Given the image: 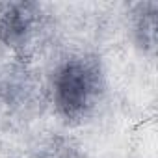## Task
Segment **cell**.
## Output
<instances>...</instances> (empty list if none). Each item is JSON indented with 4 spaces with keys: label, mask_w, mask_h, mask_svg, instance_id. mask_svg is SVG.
Masks as SVG:
<instances>
[{
    "label": "cell",
    "mask_w": 158,
    "mask_h": 158,
    "mask_svg": "<svg viewBox=\"0 0 158 158\" xmlns=\"http://www.w3.org/2000/svg\"><path fill=\"white\" fill-rule=\"evenodd\" d=\"M39 6L34 2H0V43L23 47L34 32Z\"/></svg>",
    "instance_id": "7a4b0ae2"
},
{
    "label": "cell",
    "mask_w": 158,
    "mask_h": 158,
    "mask_svg": "<svg viewBox=\"0 0 158 158\" xmlns=\"http://www.w3.org/2000/svg\"><path fill=\"white\" fill-rule=\"evenodd\" d=\"M101 93V69L91 58H71L54 74V104L65 119H82Z\"/></svg>",
    "instance_id": "6da1fadb"
},
{
    "label": "cell",
    "mask_w": 158,
    "mask_h": 158,
    "mask_svg": "<svg viewBox=\"0 0 158 158\" xmlns=\"http://www.w3.org/2000/svg\"><path fill=\"white\" fill-rule=\"evenodd\" d=\"M149 4L139 6V23H138V34L141 35V43L152 47L154 45V30H156V4L151 6V11H147Z\"/></svg>",
    "instance_id": "3957f363"
}]
</instances>
